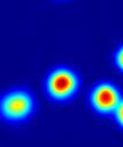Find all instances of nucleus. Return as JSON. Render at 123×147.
<instances>
[{
  "label": "nucleus",
  "instance_id": "f257e3e1",
  "mask_svg": "<svg viewBox=\"0 0 123 147\" xmlns=\"http://www.w3.org/2000/svg\"><path fill=\"white\" fill-rule=\"evenodd\" d=\"M82 86L80 75L69 64L52 67L43 79V91L54 103H67L76 98Z\"/></svg>",
  "mask_w": 123,
  "mask_h": 147
},
{
  "label": "nucleus",
  "instance_id": "f03ea898",
  "mask_svg": "<svg viewBox=\"0 0 123 147\" xmlns=\"http://www.w3.org/2000/svg\"><path fill=\"white\" fill-rule=\"evenodd\" d=\"M37 110V99L25 86H14L2 92L0 117L3 123L15 126L26 123Z\"/></svg>",
  "mask_w": 123,
  "mask_h": 147
},
{
  "label": "nucleus",
  "instance_id": "7ed1b4c3",
  "mask_svg": "<svg viewBox=\"0 0 123 147\" xmlns=\"http://www.w3.org/2000/svg\"><path fill=\"white\" fill-rule=\"evenodd\" d=\"M123 96V92L118 85L108 79L94 82L86 95L90 109L99 116H110L116 109Z\"/></svg>",
  "mask_w": 123,
  "mask_h": 147
},
{
  "label": "nucleus",
  "instance_id": "20e7f679",
  "mask_svg": "<svg viewBox=\"0 0 123 147\" xmlns=\"http://www.w3.org/2000/svg\"><path fill=\"white\" fill-rule=\"evenodd\" d=\"M112 57H113V63L115 68L121 74H123V41L115 48Z\"/></svg>",
  "mask_w": 123,
  "mask_h": 147
},
{
  "label": "nucleus",
  "instance_id": "39448f33",
  "mask_svg": "<svg viewBox=\"0 0 123 147\" xmlns=\"http://www.w3.org/2000/svg\"><path fill=\"white\" fill-rule=\"evenodd\" d=\"M112 118L115 123V125L121 130L123 131V96L121 99V101L118 102L116 109L114 110L113 115H112Z\"/></svg>",
  "mask_w": 123,
  "mask_h": 147
},
{
  "label": "nucleus",
  "instance_id": "423d86ee",
  "mask_svg": "<svg viewBox=\"0 0 123 147\" xmlns=\"http://www.w3.org/2000/svg\"><path fill=\"white\" fill-rule=\"evenodd\" d=\"M57 1H63V0H57Z\"/></svg>",
  "mask_w": 123,
  "mask_h": 147
}]
</instances>
